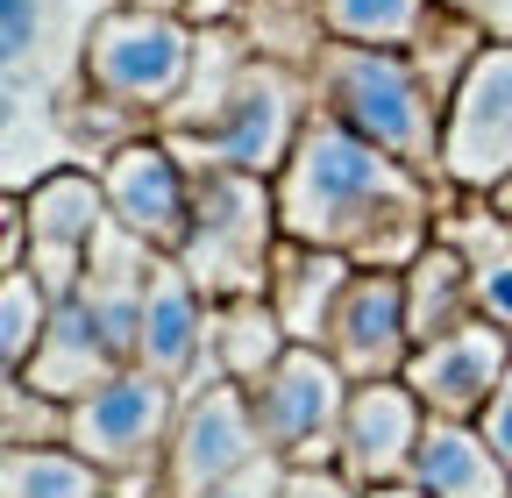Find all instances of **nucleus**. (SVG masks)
Instances as JSON below:
<instances>
[{
  "mask_svg": "<svg viewBox=\"0 0 512 498\" xmlns=\"http://www.w3.org/2000/svg\"><path fill=\"white\" fill-rule=\"evenodd\" d=\"M278 221L299 242L342 249L363 271H406L441 235L434 178L406 157L377 150L370 136L342 129L335 114H313L278 171Z\"/></svg>",
  "mask_w": 512,
  "mask_h": 498,
  "instance_id": "obj_1",
  "label": "nucleus"
},
{
  "mask_svg": "<svg viewBox=\"0 0 512 498\" xmlns=\"http://www.w3.org/2000/svg\"><path fill=\"white\" fill-rule=\"evenodd\" d=\"M313 100L320 114H335L342 129L370 136L377 150L406 157L427 178L441 171V129H448V93L420 72L413 50H384V43H342L328 36L313 50Z\"/></svg>",
  "mask_w": 512,
  "mask_h": 498,
  "instance_id": "obj_2",
  "label": "nucleus"
},
{
  "mask_svg": "<svg viewBox=\"0 0 512 498\" xmlns=\"http://www.w3.org/2000/svg\"><path fill=\"white\" fill-rule=\"evenodd\" d=\"M114 0H0V65H8V136L29 129L50 143V121L86 100V43Z\"/></svg>",
  "mask_w": 512,
  "mask_h": 498,
  "instance_id": "obj_3",
  "label": "nucleus"
},
{
  "mask_svg": "<svg viewBox=\"0 0 512 498\" xmlns=\"http://www.w3.org/2000/svg\"><path fill=\"white\" fill-rule=\"evenodd\" d=\"M192 65H200V36L171 8L114 0L86 43V100H100L114 121H164L185 100Z\"/></svg>",
  "mask_w": 512,
  "mask_h": 498,
  "instance_id": "obj_4",
  "label": "nucleus"
},
{
  "mask_svg": "<svg viewBox=\"0 0 512 498\" xmlns=\"http://www.w3.org/2000/svg\"><path fill=\"white\" fill-rule=\"evenodd\" d=\"M285 242L278 193L256 171H200L192 185V228L171 257L192 271L207 299H249L271 285V257Z\"/></svg>",
  "mask_w": 512,
  "mask_h": 498,
  "instance_id": "obj_5",
  "label": "nucleus"
},
{
  "mask_svg": "<svg viewBox=\"0 0 512 498\" xmlns=\"http://www.w3.org/2000/svg\"><path fill=\"white\" fill-rule=\"evenodd\" d=\"M178 385L157 378V370L128 363L86 399H72V442L79 456H93L114 484L121 477H164V449H171V427H178Z\"/></svg>",
  "mask_w": 512,
  "mask_h": 498,
  "instance_id": "obj_6",
  "label": "nucleus"
},
{
  "mask_svg": "<svg viewBox=\"0 0 512 498\" xmlns=\"http://www.w3.org/2000/svg\"><path fill=\"white\" fill-rule=\"evenodd\" d=\"M349 370L313 349V342H292L264 378L249 385V406H256V427H264V449L285 456V463H342V413H349Z\"/></svg>",
  "mask_w": 512,
  "mask_h": 498,
  "instance_id": "obj_7",
  "label": "nucleus"
},
{
  "mask_svg": "<svg viewBox=\"0 0 512 498\" xmlns=\"http://www.w3.org/2000/svg\"><path fill=\"white\" fill-rule=\"evenodd\" d=\"M441 171L463 193H498L512 178V43H484L463 65L456 93H448Z\"/></svg>",
  "mask_w": 512,
  "mask_h": 498,
  "instance_id": "obj_8",
  "label": "nucleus"
},
{
  "mask_svg": "<svg viewBox=\"0 0 512 498\" xmlns=\"http://www.w3.org/2000/svg\"><path fill=\"white\" fill-rule=\"evenodd\" d=\"M22 200V221H29V271L43 278L50 299H72L79 278H86V257H93V235L107 228V185L79 164H57L43 178H29Z\"/></svg>",
  "mask_w": 512,
  "mask_h": 498,
  "instance_id": "obj_9",
  "label": "nucleus"
},
{
  "mask_svg": "<svg viewBox=\"0 0 512 498\" xmlns=\"http://www.w3.org/2000/svg\"><path fill=\"white\" fill-rule=\"evenodd\" d=\"M264 449V427H256V406H249V385H200L185 392L178 406V427H171V449H164V498H185L214 477H235L249 470Z\"/></svg>",
  "mask_w": 512,
  "mask_h": 498,
  "instance_id": "obj_10",
  "label": "nucleus"
},
{
  "mask_svg": "<svg viewBox=\"0 0 512 498\" xmlns=\"http://www.w3.org/2000/svg\"><path fill=\"white\" fill-rule=\"evenodd\" d=\"M505 370H512V328H498L491 314H470L463 328L413 349L406 385L420 392V406L434 420H477L491 406V392L505 385Z\"/></svg>",
  "mask_w": 512,
  "mask_h": 498,
  "instance_id": "obj_11",
  "label": "nucleus"
},
{
  "mask_svg": "<svg viewBox=\"0 0 512 498\" xmlns=\"http://www.w3.org/2000/svg\"><path fill=\"white\" fill-rule=\"evenodd\" d=\"M328 349L349 385H377V378H406L413 363V321H406V271H363L349 278V292L335 299L328 321Z\"/></svg>",
  "mask_w": 512,
  "mask_h": 498,
  "instance_id": "obj_12",
  "label": "nucleus"
},
{
  "mask_svg": "<svg viewBox=\"0 0 512 498\" xmlns=\"http://www.w3.org/2000/svg\"><path fill=\"white\" fill-rule=\"evenodd\" d=\"M100 185H107V214L121 228H136L157 249H178L192 228V178L178 164V150L164 136H121L100 157Z\"/></svg>",
  "mask_w": 512,
  "mask_h": 498,
  "instance_id": "obj_13",
  "label": "nucleus"
},
{
  "mask_svg": "<svg viewBox=\"0 0 512 498\" xmlns=\"http://www.w3.org/2000/svg\"><path fill=\"white\" fill-rule=\"evenodd\" d=\"M427 406L406 378H377V385H356L349 392V413H342V470L370 491V484H399L413 477V449L427 434Z\"/></svg>",
  "mask_w": 512,
  "mask_h": 498,
  "instance_id": "obj_14",
  "label": "nucleus"
},
{
  "mask_svg": "<svg viewBox=\"0 0 512 498\" xmlns=\"http://www.w3.org/2000/svg\"><path fill=\"white\" fill-rule=\"evenodd\" d=\"M349 278H356V257L285 235V242H278V257H271V285H264V299H271V314L285 321L292 342H313V349H320V342H328V321H335V299L349 292Z\"/></svg>",
  "mask_w": 512,
  "mask_h": 498,
  "instance_id": "obj_15",
  "label": "nucleus"
},
{
  "mask_svg": "<svg viewBox=\"0 0 512 498\" xmlns=\"http://www.w3.org/2000/svg\"><path fill=\"white\" fill-rule=\"evenodd\" d=\"M114 370H128V356L93 328V314L79 299H57V314H50V328H43V342H36V356H29V370L22 378L36 385V392H50V399H86V392H100Z\"/></svg>",
  "mask_w": 512,
  "mask_h": 498,
  "instance_id": "obj_16",
  "label": "nucleus"
},
{
  "mask_svg": "<svg viewBox=\"0 0 512 498\" xmlns=\"http://www.w3.org/2000/svg\"><path fill=\"white\" fill-rule=\"evenodd\" d=\"M413 484L434 498H512V470L477 420H427L413 449Z\"/></svg>",
  "mask_w": 512,
  "mask_h": 498,
  "instance_id": "obj_17",
  "label": "nucleus"
},
{
  "mask_svg": "<svg viewBox=\"0 0 512 498\" xmlns=\"http://www.w3.org/2000/svg\"><path fill=\"white\" fill-rule=\"evenodd\" d=\"M477 314V271L463 257V242L456 235H434L420 257L406 264V321H413V349L448 335V328H463Z\"/></svg>",
  "mask_w": 512,
  "mask_h": 498,
  "instance_id": "obj_18",
  "label": "nucleus"
},
{
  "mask_svg": "<svg viewBox=\"0 0 512 498\" xmlns=\"http://www.w3.org/2000/svg\"><path fill=\"white\" fill-rule=\"evenodd\" d=\"M214 363H221V378L228 385H256L264 370L292 349L285 321L271 314V299L264 292H249V299H214V335H207Z\"/></svg>",
  "mask_w": 512,
  "mask_h": 498,
  "instance_id": "obj_19",
  "label": "nucleus"
},
{
  "mask_svg": "<svg viewBox=\"0 0 512 498\" xmlns=\"http://www.w3.org/2000/svg\"><path fill=\"white\" fill-rule=\"evenodd\" d=\"M0 498H114V477L72 442H43L0 456Z\"/></svg>",
  "mask_w": 512,
  "mask_h": 498,
  "instance_id": "obj_20",
  "label": "nucleus"
},
{
  "mask_svg": "<svg viewBox=\"0 0 512 498\" xmlns=\"http://www.w3.org/2000/svg\"><path fill=\"white\" fill-rule=\"evenodd\" d=\"M320 22L342 43H384V50H413L434 36L441 0H320Z\"/></svg>",
  "mask_w": 512,
  "mask_h": 498,
  "instance_id": "obj_21",
  "label": "nucleus"
},
{
  "mask_svg": "<svg viewBox=\"0 0 512 498\" xmlns=\"http://www.w3.org/2000/svg\"><path fill=\"white\" fill-rule=\"evenodd\" d=\"M57 314V299L43 292V278L22 264V271H0V356H8V378H22L43 328Z\"/></svg>",
  "mask_w": 512,
  "mask_h": 498,
  "instance_id": "obj_22",
  "label": "nucleus"
},
{
  "mask_svg": "<svg viewBox=\"0 0 512 498\" xmlns=\"http://www.w3.org/2000/svg\"><path fill=\"white\" fill-rule=\"evenodd\" d=\"M0 434H8V449H43V442H64L72 434V406L36 392L29 378H8L0 392Z\"/></svg>",
  "mask_w": 512,
  "mask_h": 498,
  "instance_id": "obj_23",
  "label": "nucleus"
},
{
  "mask_svg": "<svg viewBox=\"0 0 512 498\" xmlns=\"http://www.w3.org/2000/svg\"><path fill=\"white\" fill-rule=\"evenodd\" d=\"M278 498H363V484L342 463H285Z\"/></svg>",
  "mask_w": 512,
  "mask_h": 498,
  "instance_id": "obj_24",
  "label": "nucleus"
},
{
  "mask_svg": "<svg viewBox=\"0 0 512 498\" xmlns=\"http://www.w3.org/2000/svg\"><path fill=\"white\" fill-rule=\"evenodd\" d=\"M278 484H285V456H256L249 470H235V477H214V484L185 491V498H278Z\"/></svg>",
  "mask_w": 512,
  "mask_h": 498,
  "instance_id": "obj_25",
  "label": "nucleus"
},
{
  "mask_svg": "<svg viewBox=\"0 0 512 498\" xmlns=\"http://www.w3.org/2000/svg\"><path fill=\"white\" fill-rule=\"evenodd\" d=\"M477 427H484V442L505 456V470H512V370H505V385L491 392V406L477 413Z\"/></svg>",
  "mask_w": 512,
  "mask_h": 498,
  "instance_id": "obj_26",
  "label": "nucleus"
},
{
  "mask_svg": "<svg viewBox=\"0 0 512 498\" xmlns=\"http://www.w3.org/2000/svg\"><path fill=\"white\" fill-rule=\"evenodd\" d=\"M363 498H434V491H420L413 477H399V484H370Z\"/></svg>",
  "mask_w": 512,
  "mask_h": 498,
  "instance_id": "obj_27",
  "label": "nucleus"
},
{
  "mask_svg": "<svg viewBox=\"0 0 512 498\" xmlns=\"http://www.w3.org/2000/svg\"><path fill=\"white\" fill-rule=\"evenodd\" d=\"M484 200H491V207H498V214H505V221H512V178H505V185H498V193H484Z\"/></svg>",
  "mask_w": 512,
  "mask_h": 498,
  "instance_id": "obj_28",
  "label": "nucleus"
},
{
  "mask_svg": "<svg viewBox=\"0 0 512 498\" xmlns=\"http://www.w3.org/2000/svg\"><path fill=\"white\" fill-rule=\"evenodd\" d=\"M441 8H448V15H470V22H477V15H484V0H441Z\"/></svg>",
  "mask_w": 512,
  "mask_h": 498,
  "instance_id": "obj_29",
  "label": "nucleus"
}]
</instances>
